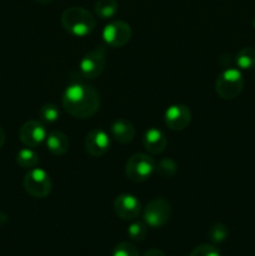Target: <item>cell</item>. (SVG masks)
Returning a JSON list of instances; mask_svg holds the SVG:
<instances>
[{"mask_svg":"<svg viewBox=\"0 0 255 256\" xmlns=\"http://www.w3.org/2000/svg\"><path fill=\"white\" fill-rule=\"evenodd\" d=\"M132 28L122 20H115L105 25L102 30V40L112 48H122L132 39Z\"/></svg>","mask_w":255,"mask_h":256,"instance_id":"ba28073f","label":"cell"},{"mask_svg":"<svg viewBox=\"0 0 255 256\" xmlns=\"http://www.w3.org/2000/svg\"><path fill=\"white\" fill-rule=\"evenodd\" d=\"M62 102L68 114L76 119H88L99 110L100 95L92 85L76 82L65 89Z\"/></svg>","mask_w":255,"mask_h":256,"instance_id":"6da1fadb","label":"cell"},{"mask_svg":"<svg viewBox=\"0 0 255 256\" xmlns=\"http://www.w3.org/2000/svg\"><path fill=\"white\" fill-rule=\"evenodd\" d=\"M114 212L122 220L132 222L142 212V204L134 195L122 194L114 200Z\"/></svg>","mask_w":255,"mask_h":256,"instance_id":"30bf717a","label":"cell"},{"mask_svg":"<svg viewBox=\"0 0 255 256\" xmlns=\"http://www.w3.org/2000/svg\"><path fill=\"white\" fill-rule=\"evenodd\" d=\"M164 120L165 125L169 129L180 132V130H184L185 128L189 126L190 122H192V112H190L189 108L182 104L170 105L165 110Z\"/></svg>","mask_w":255,"mask_h":256,"instance_id":"8fae6325","label":"cell"},{"mask_svg":"<svg viewBox=\"0 0 255 256\" xmlns=\"http://www.w3.org/2000/svg\"><path fill=\"white\" fill-rule=\"evenodd\" d=\"M112 138L120 144H129L135 138V128L129 120L116 119L110 126Z\"/></svg>","mask_w":255,"mask_h":256,"instance_id":"5bb4252c","label":"cell"},{"mask_svg":"<svg viewBox=\"0 0 255 256\" xmlns=\"http://www.w3.org/2000/svg\"><path fill=\"white\" fill-rule=\"evenodd\" d=\"M62 25L74 36H86L94 32L96 20L89 10L80 6H70L62 12Z\"/></svg>","mask_w":255,"mask_h":256,"instance_id":"7a4b0ae2","label":"cell"},{"mask_svg":"<svg viewBox=\"0 0 255 256\" xmlns=\"http://www.w3.org/2000/svg\"><path fill=\"white\" fill-rule=\"evenodd\" d=\"M235 62L242 70H249L255 68V49L254 48H242L235 56Z\"/></svg>","mask_w":255,"mask_h":256,"instance_id":"ac0fdd59","label":"cell"},{"mask_svg":"<svg viewBox=\"0 0 255 256\" xmlns=\"http://www.w3.org/2000/svg\"><path fill=\"white\" fill-rule=\"evenodd\" d=\"M45 144H46L48 149L52 155L62 156L65 152H68L70 142L64 132H59V130H52V132H48Z\"/></svg>","mask_w":255,"mask_h":256,"instance_id":"9a60e30c","label":"cell"},{"mask_svg":"<svg viewBox=\"0 0 255 256\" xmlns=\"http://www.w3.org/2000/svg\"><path fill=\"white\" fill-rule=\"evenodd\" d=\"M35 2H38L39 4H50V2H52V0H35Z\"/></svg>","mask_w":255,"mask_h":256,"instance_id":"4316f807","label":"cell"},{"mask_svg":"<svg viewBox=\"0 0 255 256\" xmlns=\"http://www.w3.org/2000/svg\"><path fill=\"white\" fill-rule=\"evenodd\" d=\"M128 235L130 239L134 242H142L148 235V225L146 222H134L128 228Z\"/></svg>","mask_w":255,"mask_h":256,"instance_id":"44dd1931","label":"cell"},{"mask_svg":"<svg viewBox=\"0 0 255 256\" xmlns=\"http://www.w3.org/2000/svg\"><path fill=\"white\" fill-rule=\"evenodd\" d=\"M118 8L119 5L116 0H98L95 2L94 10L100 19H112L118 12Z\"/></svg>","mask_w":255,"mask_h":256,"instance_id":"e0dca14e","label":"cell"},{"mask_svg":"<svg viewBox=\"0 0 255 256\" xmlns=\"http://www.w3.org/2000/svg\"><path fill=\"white\" fill-rule=\"evenodd\" d=\"M142 256H166V255H165L164 252L159 249H150V250H148V252H145Z\"/></svg>","mask_w":255,"mask_h":256,"instance_id":"d4e9b609","label":"cell"},{"mask_svg":"<svg viewBox=\"0 0 255 256\" xmlns=\"http://www.w3.org/2000/svg\"><path fill=\"white\" fill-rule=\"evenodd\" d=\"M155 170L158 172V174L160 176L165 178V179H169V178L174 176L178 172V164L172 159V158H162L159 160V162L156 164Z\"/></svg>","mask_w":255,"mask_h":256,"instance_id":"ffe728a7","label":"cell"},{"mask_svg":"<svg viewBox=\"0 0 255 256\" xmlns=\"http://www.w3.org/2000/svg\"><path fill=\"white\" fill-rule=\"evenodd\" d=\"M189 256H222L219 249L215 248L214 245L210 244H202L192 249Z\"/></svg>","mask_w":255,"mask_h":256,"instance_id":"cb8c5ba5","label":"cell"},{"mask_svg":"<svg viewBox=\"0 0 255 256\" xmlns=\"http://www.w3.org/2000/svg\"><path fill=\"white\" fill-rule=\"evenodd\" d=\"M156 162L145 152H136L128 159L125 164V175L132 182H146L155 172Z\"/></svg>","mask_w":255,"mask_h":256,"instance_id":"3957f363","label":"cell"},{"mask_svg":"<svg viewBox=\"0 0 255 256\" xmlns=\"http://www.w3.org/2000/svg\"><path fill=\"white\" fill-rule=\"evenodd\" d=\"M244 88V78L240 70L234 68L225 69L215 82V90L218 95L225 100H232L240 95Z\"/></svg>","mask_w":255,"mask_h":256,"instance_id":"277c9868","label":"cell"},{"mask_svg":"<svg viewBox=\"0 0 255 256\" xmlns=\"http://www.w3.org/2000/svg\"><path fill=\"white\" fill-rule=\"evenodd\" d=\"M24 189L30 196L44 199L52 192V182L50 175L40 168H32L25 174L22 180Z\"/></svg>","mask_w":255,"mask_h":256,"instance_id":"5b68a950","label":"cell"},{"mask_svg":"<svg viewBox=\"0 0 255 256\" xmlns=\"http://www.w3.org/2000/svg\"><path fill=\"white\" fill-rule=\"evenodd\" d=\"M15 160H16V164L24 169H32L40 162L39 155L32 148H24V149L19 150L16 156H15Z\"/></svg>","mask_w":255,"mask_h":256,"instance_id":"2e32d148","label":"cell"},{"mask_svg":"<svg viewBox=\"0 0 255 256\" xmlns=\"http://www.w3.org/2000/svg\"><path fill=\"white\" fill-rule=\"evenodd\" d=\"M4 142H5V132L4 130H2V128L0 126V148H2Z\"/></svg>","mask_w":255,"mask_h":256,"instance_id":"484cf974","label":"cell"},{"mask_svg":"<svg viewBox=\"0 0 255 256\" xmlns=\"http://www.w3.org/2000/svg\"><path fill=\"white\" fill-rule=\"evenodd\" d=\"M106 65V49L104 46H96L85 54L80 62V72L85 79H96L104 72Z\"/></svg>","mask_w":255,"mask_h":256,"instance_id":"52a82bcc","label":"cell"},{"mask_svg":"<svg viewBox=\"0 0 255 256\" xmlns=\"http://www.w3.org/2000/svg\"><path fill=\"white\" fill-rule=\"evenodd\" d=\"M46 130L39 120H29L24 122L19 130V139L25 146L36 148L46 139Z\"/></svg>","mask_w":255,"mask_h":256,"instance_id":"9c48e42d","label":"cell"},{"mask_svg":"<svg viewBox=\"0 0 255 256\" xmlns=\"http://www.w3.org/2000/svg\"><path fill=\"white\" fill-rule=\"evenodd\" d=\"M252 25H254V28H255V18H254V22H252Z\"/></svg>","mask_w":255,"mask_h":256,"instance_id":"83f0119b","label":"cell"},{"mask_svg":"<svg viewBox=\"0 0 255 256\" xmlns=\"http://www.w3.org/2000/svg\"><path fill=\"white\" fill-rule=\"evenodd\" d=\"M172 204L165 198H155L145 206L142 220L148 226L158 229L166 224L172 218Z\"/></svg>","mask_w":255,"mask_h":256,"instance_id":"8992f818","label":"cell"},{"mask_svg":"<svg viewBox=\"0 0 255 256\" xmlns=\"http://www.w3.org/2000/svg\"><path fill=\"white\" fill-rule=\"evenodd\" d=\"M85 150L94 158H100L110 149V138L102 129H92L84 140Z\"/></svg>","mask_w":255,"mask_h":256,"instance_id":"7c38bea8","label":"cell"},{"mask_svg":"<svg viewBox=\"0 0 255 256\" xmlns=\"http://www.w3.org/2000/svg\"><path fill=\"white\" fill-rule=\"evenodd\" d=\"M142 145L149 154L159 155L166 149L168 142L162 130L156 129V128H150L142 136Z\"/></svg>","mask_w":255,"mask_h":256,"instance_id":"4fadbf2b","label":"cell"},{"mask_svg":"<svg viewBox=\"0 0 255 256\" xmlns=\"http://www.w3.org/2000/svg\"><path fill=\"white\" fill-rule=\"evenodd\" d=\"M229 235V229L222 222H215L208 230V238L212 244H222Z\"/></svg>","mask_w":255,"mask_h":256,"instance_id":"d6986e66","label":"cell"},{"mask_svg":"<svg viewBox=\"0 0 255 256\" xmlns=\"http://www.w3.org/2000/svg\"><path fill=\"white\" fill-rule=\"evenodd\" d=\"M112 256H139V252L132 242H122L115 245Z\"/></svg>","mask_w":255,"mask_h":256,"instance_id":"603a6c76","label":"cell"},{"mask_svg":"<svg viewBox=\"0 0 255 256\" xmlns=\"http://www.w3.org/2000/svg\"><path fill=\"white\" fill-rule=\"evenodd\" d=\"M60 112L55 104H44L39 109V118L42 122L52 124L59 120Z\"/></svg>","mask_w":255,"mask_h":256,"instance_id":"7402d4cb","label":"cell"}]
</instances>
